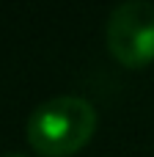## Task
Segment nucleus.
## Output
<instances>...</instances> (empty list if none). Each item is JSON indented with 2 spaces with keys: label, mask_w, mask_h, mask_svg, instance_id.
Masks as SVG:
<instances>
[{
  "label": "nucleus",
  "mask_w": 154,
  "mask_h": 157,
  "mask_svg": "<svg viewBox=\"0 0 154 157\" xmlns=\"http://www.w3.org/2000/svg\"><path fill=\"white\" fill-rule=\"evenodd\" d=\"M96 130V110L83 97H52L28 119V144L44 157L80 152Z\"/></svg>",
  "instance_id": "1"
},
{
  "label": "nucleus",
  "mask_w": 154,
  "mask_h": 157,
  "mask_svg": "<svg viewBox=\"0 0 154 157\" xmlns=\"http://www.w3.org/2000/svg\"><path fill=\"white\" fill-rule=\"evenodd\" d=\"M107 50L121 66L141 69L154 61V3L127 0L107 17Z\"/></svg>",
  "instance_id": "2"
},
{
  "label": "nucleus",
  "mask_w": 154,
  "mask_h": 157,
  "mask_svg": "<svg viewBox=\"0 0 154 157\" xmlns=\"http://www.w3.org/2000/svg\"><path fill=\"white\" fill-rule=\"evenodd\" d=\"M0 157H25V155H19V152H8V155H0Z\"/></svg>",
  "instance_id": "3"
}]
</instances>
